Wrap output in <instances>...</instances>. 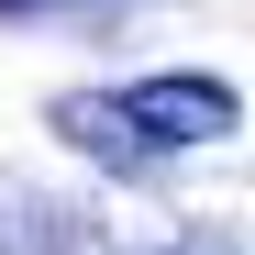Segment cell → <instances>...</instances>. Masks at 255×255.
<instances>
[{
    "instance_id": "cell-1",
    "label": "cell",
    "mask_w": 255,
    "mask_h": 255,
    "mask_svg": "<svg viewBox=\"0 0 255 255\" xmlns=\"http://www.w3.org/2000/svg\"><path fill=\"white\" fill-rule=\"evenodd\" d=\"M233 122H244L233 78L166 67V78H133V89H67V100H56V144L100 155L111 178H144L155 155H178V144H222Z\"/></svg>"
},
{
    "instance_id": "cell-2",
    "label": "cell",
    "mask_w": 255,
    "mask_h": 255,
    "mask_svg": "<svg viewBox=\"0 0 255 255\" xmlns=\"http://www.w3.org/2000/svg\"><path fill=\"white\" fill-rule=\"evenodd\" d=\"M89 244H100L89 211H67L45 189H0V255H89Z\"/></svg>"
},
{
    "instance_id": "cell-3",
    "label": "cell",
    "mask_w": 255,
    "mask_h": 255,
    "mask_svg": "<svg viewBox=\"0 0 255 255\" xmlns=\"http://www.w3.org/2000/svg\"><path fill=\"white\" fill-rule=\"evenodd\" d=\"M122 0H0V22H100Z\"/></svg>"
},
{
    "instance_id": "cell-4",
    "label": "cell",
    "mask_w": 255,
    "mask_h": 255,
    "mask_svg": "<svg viewBox=\"0 0 255 255\" xmlns=\"http://www.w3.org/2000/svg\"><path fill=\"white\" fill-rule=\"evenodd\" d=\"M166 255H222V244H166Z\"/></svg>"
}]
</instances>
